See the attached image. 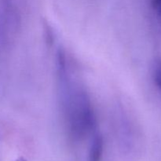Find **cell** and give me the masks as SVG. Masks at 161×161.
I'll return each mask as SVG.
<instances>
[{
  "label": "cell",
  "mask_w": 161,
  "mask_h": 161,
  "mask_svg": "<svg viewBox=\"0 0 161 161\" xmlns=\"http://www.w3.org/2000/svg\"><path fill=\"white\" fill-rule=\"evenodd\" d=\"M61 100L71 133L81 138L96 127V118L91 99L81 88L71 86L67 71L58 72Z\"/></svg>",
  "instance_id": "6da1fadb"
},
{
  "label": "cell",
  "mask_w": 161,
  "mask_h": 161,
  "mask_svg": "<svg viewBox=\"0 0 161 161\" xmlns=\"http://www.w3.org/2000/svg\"><path fill=\"white\" fill-rule=\"evenodd\" d=\"M104 141L101 135L97 134L94 136L89 153V161H101L103 153Z\"/></svg>",
  "instance_id": "7a4b0ae2"
},
{
  "label": "cell",
  "mask_w": 161,
  "mask_h": 161,
  "mask_svg": "<svg viewBox=\"0 0 161 161\" xmlns=\"http://www.w3.org/2000/svg\"><path fill=\"white\" fill-rule=\"evenodd\" d=\"M153 80L157 89L161 91V58L157 59L153 66Z\"/></svg>",
  "instance_id": "3957f363"
},
{
  "label": "cell",
  "mask_w": 161,
  "mask_h": 161,
  "mask_svg": "<svg viewBox=\"0 0 161 161\" xmlns=\"http://www.w3.org/2000/svg\"><path fill=\"white\" fill-rule=\"evenodd\" d=\"M153 4L157 14L161 15V0H153Z\"/></svg>",
  "instance_id": "277c9868"
},
{
  "label": "cell",
  "mask_w": 161,
  "mask_h": 161,
  "mask_svg": "<svg viewBox=\"0 0 161 161\" xmlns=\"http://www.w3.org/2000/svg\"><path fill=\"white\" fill-rule=\"evenodd\" d=\"M15 161H26V160H25L24 158H19L17 159V160H16Z\"/></svg>",
  "instance_id": "5b68a950"
}]
</instances>
